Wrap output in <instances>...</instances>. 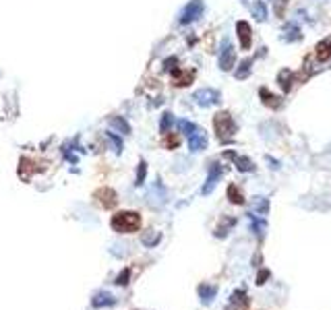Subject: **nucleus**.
I'll return each instance as SVG.
<instances>
[{
	"instance_id": "obj_1",
	"label": "nucleus",
	"mask_w": 331,
	"mask_h": 310,
	"mask_svg": "<svg viewBox=\"0 0 331 310\" xmlns=\"http://www.w3.org/2000/svg\"><path fill=\"white\" fill-rule=\"evenodd\" d=\"M110 226L118 234H133L141 228V215L137 211H118L116 215H112Z\"/></svg>"
},
{
	"instance_id": "obj_2",
	"label": "nucleus",
	"mask_w": 331,
	"mask_h": 310,
	"mask_svg": "<svg viewBox=\"0 0 331 310\" xmlns=\"http://www.w3.org/2000/svg\"><path fill=\"white\" fill-rule=\"evenodd\" d=\"M178 126H180V131L188 136V147H190V151H203V149L207 147V133L203 131L201 126L188 122V120H180Z\"/></svg>"
},
{
	"instance_id": "obj_3",
	"label": "nucleus",
	"mask_w": 331,
	"mask_h": 310,
	"mask_svg": "<svg viewBox=\"0 0 331 310\" xmlns=\"http://www.w3.org/2000/svg\"><path fill=\"white\" fill-rule=\"evenodd\" d=\"M213 126H215V133H217V136H220L222 141L232 139L234 133H236V122L232 120V116L228 114V112H220V114H215Z\"/></svg>"
},
{
	"instance_id": "obj_4",
	"label": "nucleus",
	"mask_w": 331,
	"mask_h": 310,
	"mask_svg": "<svg viewBox=\"0 0 331 310\" xmlns=\"http://www.w3.org/2000/svg\"><path fill=\"white\" fill-rule=\"evenodd\" d=\"M203 11H205L203 0H190V2L180 11V23H182V25H188V23L197 21L199 17L203 15Z\"/></svg>"
},
{
	"instance_id": "obj_5",
	"label": "nucleus",
	"mask_w": 331,
	"mask_h": 310,
	"mask_svg": "<svg viewBox=\"0 0 331 310\" xmlns=\"http://www.w3.org/2000/svg\"><path fill=\"white\" fill-rule=\"evenodd\" d=\"M234 62H236V52H234V48L228 39H224L222 52H220V68L222 71H232Z\"/></svg>"
},
{
	"instance_id": "obj_6",
	"label": "nucleus",
	"mask_w": 331,
	"mask_h": 310,
	"mask_svg": "<svg viewBox=\"0 0 331 310\" xmlns=\"http://www.w3.org/2000/svg\"><path fill=\"white\" fill-rule=\"evenodd\" d=\"M224 174V168L220 166V163H211V168H209V176L205 180V184L201 188V194H209L215 188V184L220 182V178Z\"/></svg>"
},
{
	"instance_id": "obj_7",
	"label": "nucleus",
	"mask_w": 331,
	"mask_h": 310,
	"mask_svg": "<svg viewBox=\"0 0 331 310\" xmlns=\"http://www.w3.org/2000/svg\"><path fill=\"white\" fill-rule=\"evenodd\" d=\"M193 99L199 103V106H203V108H209V106H213V103L220 101V91H215V89H199Z\"/></svg>"
},
{
	"instance_id": "obj_8",
	"label": "nucleus",
	"mask_w": 331,
	"mask_h": 310,
	"mask_svg": "<svg viewBox=\"0 0 331 310\" xmlns=\"http://www.w3.org/2000/svg\"><path fill=\"white\" fill-rule=\"evenodd\" d=\"M236 31H238V39H240V46L242 50H248L252 44V31H250V25L247 21H238L236 23Z\"/></svg>"
},
{
	"instance_id": "obj_9",
	"label": "nucleus",
	"mask_w": 331,
	"mask_h": 310,
	"mask_svg": "<svg viewBox=\"0 0 331 310\" xmlns=\"http://www.w3.org/2000/svg\"><path fill=\"white\" fill-rule=\"evenodd\" d=\"M95 199H100V203L106 207V209H110V207L116 205V193L112 191V188L103 186V188H100V191H95Z\"/></svg>"
},
{
	"instance_id": "obj_10",
	"label": "nucleus",
	"mask_w": 331,
	"mask_h": 310,
	"mask_svg": "<svg viewBox=\"0 0 331 310\" xmlns=\"http://www.w3.org/2000/svg\"><path fill=\"white\" fill-rule=\"evenodd\" d=\"M116 304V298L110 294V291H98L93 298H91V306L93 308H106V306H114Z\"/></svg>"
},
{
	"instance_id": "obj_11",
	"label": "nucleus",
	"mask_w": 331,
	"mask_h": 310,
	"mask_svg": "<svg viewBox=\"0 0 331 310\" xmlns=\"http://www.w3.org/2000/svg\"><path fill=\"white\" fill-rule=\"evenodd\" d=\"M245 4L248 6V11L252 13V17H255L257 21H265L267 19V8H265V4L261 2V0H245Z\"/></svg>"
},
{
	"instance_id": "obj_12",
	"label": "nucleus",
	"mask_w": 331,
	"mask_h": 310,
	"mask_svg": "<svg viewBox=\"0 0 331 310\" xmlns=\"http://www.w3.org/2000/svg\"><path fill=\"white\" fill-rule=\"evenodd\" d=\"M315 56L319 62H325V60L331 58V36H327L325 39H321L317 48H315Z\"/></svg>"
},
{
	"instance_id": "obj_13",
	"label": "nucleus",
	"mask_w": 331,
	"mask_h": 310,
	"mask_svg": "<svg viewBox=\"0 0 331 310\" xmlns=\"http://www.w3.org/2000/svg\"><path fill=\"white\" fill-rule=\"evenodd\" d=\"M226 157H230V159L236 161V168H238L240 172H252V170H255V163H252L248 157H238V155L232 153V151L226 153Z\"/></svg>"
},
{
	"instance_id": "obj_14",
	"label": "nucleus",
	"mask_w": 331,
	"mask_h": 310,
	"mask_svg": "<svg viewBox=\"0 0 331 310\" xmlns=\"http://www.w3.org/2000/svg\"><path fill=\"white\" fill-rule=\"evenodd\" d=\"M215 294H217V288H215V286H207V283H201V286H199V298H201L203 304L211 302V300L215 298Z\"/></svg>"
},
{
	"instance_id": "obj_15",
	"label": "nucleus",
	"mask_w": 331,
	"mask_h": 310,
	"mask_svg": "<svg viewBox=\"0 0 331 310\" xmlns=\"http://www.w3.org/2000/svg\"><path fill=\"white\" fill-rule=\"evenodd\" d=\"M110 126H112V128H116V131H118L120 135H128V133H130L128 122H126L124 118H120V116H112V118H110Z\"/></svg>"
},
{
	"instance_id": "obj_16",
	"label": "nucleus",
	"mask_w": 331,
	"mask_h": 310,
	"mask_svg": "<svg viewBox=\"0 0 331 310\" xmlns=\"http://www.w3.org/2000/svg\"><path fill=\"white\" fill-rule=\"evenodd\" d=\"M259 93H261V97H263L265 106H269V108H280V97H275L269 89H261Z\"/></svg>"
},
{
	"instance_id": "obj_17",
	"label": "nucleus",
	"mask_w": 331,
	"mask_h": 310,
	"mask_svg": "<svg viewBox=\"0 0 331 310\" xmlns=\"http://www.w3.org/2000/svg\"><path fill=\"white\" fill-rule=\"evenodd\" d=\"M228 196H230V201H232L234 205H242V203H245V194L240 193V188H238L236 184L228 186Z\"/></svg>"
},
{
	"instance_id": "obj_18",
	"label": "nucleus",
	"mask_w": 331,
	"mask_h": 310,
	"mask_svg": "<svg viewBox=\"0 0 331 310\" xmlns=\"http://www.w3.org/2000/svg\"><path fill=\"white\" fill-rule=\"evenodd\" d=\"M162 240V234L160 232H153V230H149V232H145L143 234V244L145 246H155Z\"/></svg>"
},
{
	"instance_id": "obj_19",
	"label": "nucleus",
	"mask_w": 331,
	"mask_h": 310,
	"mask_svg": "<svg viewBox=\"0 0 331 310\" xmlns=\"http://www.w3.org/2000/svg\"><path fill=\"white\" fill-rule=\"evenodd\" d=\"M172 124H174V116L170 114V112H166V114L162 116V124H160V131H162V133H168Z\"/></svg>"
},
{
	"instance_id": "obj_20",
	"label": "nucleus",
	"mask_w": 331,
	"mask_h": 310,
	"mask_svg": "<svg viewBox=\"0 0 331 310\" xmlns=\"http://www.w3.org/2000/svg\"><path fill=\"white\" fill-rule=\"evenodd\" d=\"M145 176H147V163L141 161V163H139V170H137V180H135V184L141 186L143 180H145Z\"/></svg>"
},
{
	"instance_id": "obj_21",
	"label": "nucleus",
	"mask_w": 331,
	"mask_h": 310,
	"mask_svg": "<svg viewBox=\"0 0 331 310\" xmlns=\"http://www.w3.org/2000/svg\"><path fill=\"white\" fill-rule=\"evenodd\" d=\"M250 64H252L250 60H245V62L240 64L242 68H240V71H236V77H238V79H245V77H247V75L250 73Z\"/></svg>"
},
{
	"instance_id": "obj_22",
	"label": "nucleus",
	"mask_w": 331,
	"mask_h": 310,
	"mask_svg": "<svg viewBox=\"0 0 331 310\" xmlns=\"http://www.w3.org/2000/svg\"><path fill=\"white\" fill-rule=\"evenodd\" d=\"M290 77H292L290 71H282V73H280V85L284 83V91L290 89Z\"/></svg>"
},
{
	"instance_id": "obj_23",
	"label": "nucleus",
	"mask_w": 331,
	"mask_h": 310,
	"mask_svg": "<svg viewBox=\"0 0 331 310\" xmlns=\"http://www.w3.org/2000/svg\"><path fill=\"white\" fill-rule=\"evenodd\" d=\"M286 31L290 33V36H286V39L288 41H294V39H300V29H296L294 25H288V27H286Z\"/></svg>"
},
{
	"instance_id": "obj_24",
	"label": "nucleus",
	"mask_w": 331,
	"mask_h": 310,
	"mask_svg": "<svg viewBox=\"0 0 331 310\" xmlns=\"http://www.w3.org/2000/svg\"><path fill=\"white\" fill-rule=\"evenodd\" d=\"M128 277H130V269H123V271H120V275L116 277V283H118V286H126Z\"/></svg>"
},
{
	"instance_id": "obj_25",
	"label": "nucleus",
	"mask_w": 331,
	"mask_h": 310,
	"mask_svg": "<svg viewBox=\"0 0 331 310\" xmlns=\"http://www.w3.org/2000/svg\"><path fill=\"white\" fill-rule=\"evenodd\" d=\"M193 77H195V73H185V75H180L178 79H176V85H188L190 81H193Z\"/></svg>"
},
{
	"instance_id": "obj_26",
	"label": "nucleus",
	"mask_w": 331,
	"mask_h": 310,
	"mask_svg": "<svg viewBox=\"0 0 331 310\" xmlns=\"http://www.w3.org/2000/svg\"><path fill=\"white\" fill-rule=\"evenodd\" d=\"M108 136H110V141L114 143V147H116V153H120V151H123V141H120V139H118V136H116L114 133H108Z\"/></svg>"
},
{
	"instance_id": "obj_27",
	"label": "nucleus",
	"mask_w": 331,
	"mask_h": 310,
	"mask_svg": "<svg viewBox=\"0 0 331 310\" xmlns=\"http://www.w3.org/2000/svg\"><path fill=\"white\" fill-rule=\"evenodd\" d=\"M166 147H168V149H176V147H178V136L170 135L168 139H166Z\"/></svg>"
},
{
	"instance_id": "obj_28",
	"label": "nucleus",
	"mask_w": 331,
	"mask_h": 310,
	"mask_svg": "<svg viewBox=\"0 0 331 310\" xmlns=\"http://www.w3.org/2000/svg\"><path fill=\"white\" fill-rule=\"evenodd\" d=\"M267 277H269V273H267V271H261V275H259V281H257V283H265L263 279H267Z\"/></svg>"
}]
</instances>
